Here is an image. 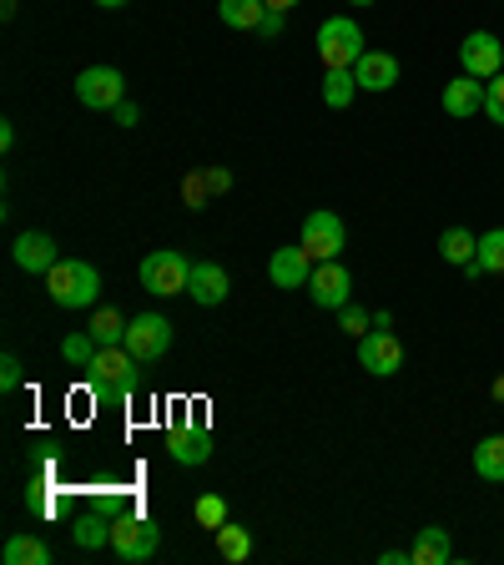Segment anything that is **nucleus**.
Listing matches in <instances>:
<instances>
[{"label": "nucleus", "mask_w": 504, "mask_h": 565, "mask_svg": "<svg viewBox=\"0 0 504 565\" xmlns=\"http://www.w3.org/2000/svg\"><path fill=\"white\" fill-rule=\"evenodd\" d=\"M86 374H92V399H101V404L131 399V394H137V384H141V364L127 353V343L101 349V353H96V364L86 369Z\"/></svg>", "instance_id": "1"}, {"label": "nucleus", "mask_w": 504, "mask_h": 565, "mask_svg": "<svg viewBox=\"0 0 504 565\" xmlns=\"http://www.w3.org/2000/svg\"><path fill=\"white\" fill-rule=\"evenodd\" d=\"M46 294L56 308H92L96 294H101V273L82 258H61L56 268L46 273Z\"/></svg>", "instance_id": "2"}, {"label": "nucleus", "mask_w": 504, "mask_h": 565, "mask_svg": "<svg viewBox=\"0 0 504 565\" xmlns=\"http://www.w3.org/2000/svg\"><path fill=\"white\" fill-rule=\"evenodd\" d=\"M318 61L323 71H353V61L364 56V31L353 25V15H329L318 25Z\"/></svg>", "instance_id": "3"}, {"label": "nucleus", "mask_w": 504, "mask_h": 565, "mask_svg": "<svg viewBox=\"0 0 504 565\" xmlns=\"http://www.w3.org/2000/svg\"><path fill=\"white\" fill-rule=\"evenodd\" d=\"M187 278H192V263L182 258V253H172V247H162V253H147V258H141V288H147L152 298L187 294Z\"/></svg>", "instance_id": "4"}, {"label": "nucleus", "mask_w": 504, "mask_h": 565, "mask_svg": "<svg viewBox=\"0 0 504 565\" xmlns=\"http://www.w3.org/2000/svg\"><path fill=\"white\" fill-rule=\"evenodd\" d=\"M157 545H162V530L152 515H117L111 520V551L121 561H152Z\"/></svg>", "instance_id": "5"}, {"label": "nucleus", "mask_w": 504, "mask_h": 565, "mask_svg": "<svg viewBox=\"0 0 504 565\" xmlns=\"http://www.w3.org/2000/svg\"><path fill=\"white\" fill-rule=\"evenodd\" d=\"M121 343H127V353L137 364H157L172 349V323L162 313H137V318H127V339Z\"/></svg>", "instance_id": "6"}, {"label": "nucleus", "mask_w": 504, "mask_h": 565, "mask_svg": "<svg viewBox=\"0 0 504 565\" xmlns=\"http://www.w3.org/2000/svg\"><path fill=\"white\" fill-rule=\"evenodd\" d=\"M127 82H121L117 66H86L82 76H76V102L92 106V111H117L121 102H127Z\"/></svg>", "instance_id": "7"}, {"label": "nucleus", "mask_w": 504, "mask_h": 565, "mask_svg": "<svg viewBox=\"0 0 504 565\" xmlns=\"http://www.w3.org/2000/svg\"><path fill=\"white\" fill-rule=\"evenodd\" d=\"M358 364L368 369L374 379H388L404 369V343L394 339V329H368L358 339Z\"/></svg>", "instance_id": "8"}, {"label": "nucleus", "mask_w": 504, "mask_h": 565, "mask_svg": "<svg viewBox=\"0 0 504 565\" xmlns=\"http://www.w3.org/2000/svg\"><path fill=\"white\" fill-rule=\"evenodd\" d=\"M343 243H348L343 217H333V212H308V217H303V247H308V258H313V263L339 258Z\"/></svg>", "instance_id": "9"}, {"label": "nucleus", "mask_w": 504, "mask_h": 565, "mask_svg": "<svg viewBox=\"0 0 504 565\" xmlns=\"http://www.w3.org/2000/svg\"><path fill=\"white\" fill-rule=\"evenodd\" d=\"M459 66H464V76H474V82H490V76L504 71V46L490 31H470L464 46H459Z\"/></svg>", "instance_id": "10"}, {"label": "nucleus", "mask_w": 504, "mask_h": 565, "mask_svg": "<svg viewBox=\"0 0 504 565\" xmlns=\"http://www.w3.org/2000/svg\"><path fill=\"white\" fill-rule=\"evenodd\" d=\"M308 294H313L318 308H343L353 294V273L343 268L339 258L329 263H313V278H308Z\"/></svg>", "instance_id": "11"}, {"label": "nucleus", "mask_w": 504, "mask_h": 565, "mask_svg": "<svg viewBox=\"0 0 504 565\" xmlns=\"http://www.w3.org/2000/svg\"><path fill=\"white\" fill-rule=\"evenodd\" d=\"M167 449H172L176 465H207V459H212L207 424H192V419L172 424V429H167Z\"/></svg>", "instance_id": "12"}, {"label": "nucleus", "mask_w": 504, "mask_h": 565, "mask_svg": "<svg viewBox=\"0 0 504 565\" xmlns=\"http://www.w3.org/2000/svg\"><path fill=\"white\" fill-rule=\"evenodd\" d=\"M268 278L278 282V288H308V278H313V258H308L303 243H288L272 253L268 263Z\"/></svg>", "instance_id": "13"}, {"label": "nucleus", "mask_w": 504, "mask_h": 565, "mask_svg": "<svg viewBox=\"0 0 504 565\" xmlns=\"http://www.w3.org/2000/svg\"><path fill=\"white\" fill-rule=\"evenodd\" d=\"M353 82H358V92H388V86L399 82V61L388 56V51H364V56L353 61Z\"/></svg>", "instance_id": "14"}, {"label": "nucleus", "mask_w": 504, "mask_h": 565, "mask_svg": "<svg viewBox=\"0 0 504 565\" xmlns=\"http://www.w3.org/2000/svg\"><path fill=\"white\" fill-rule=\"evenodd\" d=\"M11 258L21 273H51L56 268V243H51V233H21L11 243Z\"/></svg>", "instance_id": "15"}, {"label": "nucleus", "mask_w": 504, "mask_h": 565, "mask_svg": "<svg viewBox=\"0 0 504 565\" xmlns=\"http://www.w3.org/2000/svg\"><path fill=\"white\" fill-rule=\"evenodd\" d=\"M187 294H192V303H202V308H217L227 294H233V278H227V273L217 268V263H192Z\"/></svg>", "instance_id": "16"}, {"label": "nucleus", "mask_w": 504, "mask_h": 565, "mask_svg": "<svg viewBox=\"0 0 504 565\" xmlns=\"http://www.w3.org/2000/svg\"><path fill=\"white\" fill-rule=\"evenodd\" d=\"M414 565H454V545H449V530L444 525H423L409 545Z\"/></svg>", "instance_id": "17"}, {"label": "nucleus", "mask_w": 504, "mask_h": 565, "mask_svg": "<svg viewBox=\"0 0 504 565\" xmlns=\"http://www.w3.org/2000/svg\"><path fill=\"white\" fill-rule=\"evenodd\" d=\"M484 273H504V227H490V233H480L474 263H464V278H484Z\"/></svg>", "instance_id": "18"}, {"label": "nucleus", "mask_w": 504, "mask_h": 565, "mask_svg": "<svg viewBox=\"0 0 504 565\" xmlns=\"http://www.w3.org/2000/svg\"><path fill=\"white\" fill-rule=\"evenodd\" d=\"M444 111L449 117H474V111H484V82H474V76L449 82L444 86Z\"/></svg>", "instance_id": "19"}, {"label": "nucleus", "mask_w": 504, "mask_h": 565, "mask_svg": "<svg viewBox=\"0 0 504 565\" xmlns=\"http://www.w3.org/2000/svg\"><path fill=\"white\" fill-rule=\"evenodd\" d=\"M217 15L233 31H258L262 15H268V0H217Z\"/></svg>", "instance_id": "20"}, {"label": "nucleus", "mask_w": 504, "mask_h": 565, "mask_svg": "<svg viewBox=\"0 0 504 565\" xmlns=\"http://www.w3.org/2000/svg\"><path fill=\"white\" fill-rule=\"evenodd\" d=\"M111 520L117 515H82L71 525V541L82 545V551H101V545H111Z\"/></svg>", "instance_id": "21"}, {"label": "nucleus", "mask_w": 504, "mask_h": 565, "mask_svg": "<svg viewBox=\"0 0 504 565\" xmlns=\"http://www.w3.org/2000/svg\"><path fill=\"white\" fill-rule=\"evenodd\" d=\"M474 475H480V480H494V484L504 480V435H490L474 445Z\"/></svg>", "instance_id": "22"}, {"label": "nucleus", "mask_w": 504, "mask_h": 565, "mask_svg": "<svg viewBox=\"0 0 504 565\" xmlns=\"http://www.w3.org/2000/svg\"><path fill=\"white\" fill-rule=\"evenodd\" d=\"M474 247H480V237H474L470 227H449V233L439 237V258L464 268V263H474Z\"/></svg>", "instance_id": "23"}, {"label": "nucleus", "mask_w": 504, "mask_h": 565, "mask_svg": "<svg viewBox=\"0 0 504 565\" xmlns=\"http://www.w3.org/2000/svg\"><path fill=\"white\" fill-rule=\"evenodd\" d=\"M212 535H217V555H223V561H247V555H253V535H247L243 525H233V520H227V525H217L212 530Z\"/></svg>", "instance_id": "24"}, {"label": "nucleus", "mask_w": 504, "mask_h": 565, "mask_svg": "<svg viewBox=\"0 0 504 565\" xmlns=\"http://www.w3.org/2000/svg\"><path fill=\"white\" fill-rule=\"evenodd\" d=\"M6 565H51L46 541H35V535H11V541H6Z\"/></svg>", "instance_id": "25"}, {"label": "nucleus", "mask_w": 504, "mask_h": 565, "mask_svg": "<svg viewBox=\"0 0 504 565\" xmlns=\"http://www.w3.org/2000/svg\"><path fill=\"white\" fill-rule=\"evenodd\" d=\"M86 333H92V339L101 343V349H111V343L127 339V318H121L117 308H101V313L92 318V329H86Z\"/></svg>", "instance_id": "26"}, {"label": "nucleus", "mask_w": 504, "mask_h": 565, "mask_svg": "<svg viewBox=\"0 0 504 565\" xmlns=\"http://www.w3.org/2000/svg\"><path fill=\"white\" fill-rule=\"evenodd\" d=\"M96 353H101V343H96L92 333H66V339H61V359L76 364V369H92Z\"/></svg>", "instance_id": "27"}, {"label": "nucleus", "mask_w": 504, "mask_h": 565, "mask_svg": "<svg viewBox=\"0 0 504 565\" xmlns=\"http://www.w3.org/2000/svg\"><path fill=\"white\" fill-rule=\"evenodd\" d=\"M353 71H329V76H323V102L333 106V111H339V106H348L353 102Z\"/></svg>", "instance_id": "28"}, {"label": "nucleus", "mask_w": 504, "mask_h": 565, "mask_svg": "<svg viewBox=\"0 0 504 565\" xmlns=\"http://www.w3.org/2000/svg\"><path fill=\"white\" fill-rule=\"evenodd\" d=\"M192 520H197L202 530L227 525V500H223V494H202L197 505H192Z\"/></svg>", "instance_id": "29"}, {"label": "nucleus", "mask_w": 504, "mask_h": 565, "mask_svg": "<svg viewBox=\"0 0 504 565\" xmlns=\"http://www.w3.org/2000/svg\"><path fill=\"white\" fill-rule=\"evenodd\" d=\"M484 117L500 121V127H504V71L484 82Z\"/></svg>", "instance_id": "30"}, {"label": "nucleus", "mask_w": 504, "mask_h": 565, "mask_svg": "<svg viewBox=\"0 0 504 565\" xmlns=\"http://www.w3.org/2000/svg\"><path fill=\"white\" fill-rule=\"evenodd\" d=\"M207 192H212L207 172H192L187 182H182V198H187V207H207Z\"/></svg>", "instance_id": "31"}, {"label": "nucleus", "mask_w": 504, "mask_h": 565, "mask_svg": "<svg viewBox=\"0 0 504 565\" xmlns=\"http://www.w3.org/2000/svg\"><path fill=\"white\" fill-rule=\"evenodd\" d=\"M11 388H21V359L6 353V359H0V394H11Z\"/></svg>", "instance_id": "32"}, {"label": "nucleus", "mask_w": 504, "mask_h": 565, "mask_svg": "<svg viewBox=\"0 0 504 565\" xmlns=\"http://www.w3.org/2000/svg\"><path fill=\"white\" fill-rule=\"evenodd\" d=\"M339 323H343V333H353V339H364V333H368V323H374V318H368L364 308H343V318H339Z\"/></svg>", "instance_id": "33"}, {"label": "nucleus", "mask_w": 504, "mask_h": 565, "mask_svg": "<svg viewBox=\"0 0 504 565\" xmlns=\"http://www.w3.org/2000/svg\"><path fill=\"white\" fill-rule=\"evenodd\" d=\"M258 35H262V41H272V35H282V11H268V15H262Z\"/></svg>", "instance_id": "34"}, {"label": "nucleus", "mask_w": 504, "mask_h": 565, "mask_svg": "<svg viewBox=\"0 0 504 565\" xmlns=\"http://www.w3.org/2000/svg\"><path fill=\"white\" fill-rule=\"evenodd\" d=\"M111 117H117V127H137V106H131V102H121L117 111H111Z\"/></svg>", "instance_id": "35"}, {"label": "nucleus", "mask_w": 504, "mask_h": 565, "mask_svg": "<svg viewBox=\"0 0 504 565\" xmlns=\"http://www.w3.org/2000/svg\"><path fill=\"white\" fill-rule=\"evenodd\" d=\"M207 182H212V192H227V188H233V177H227L223 167H212V172H207Z\"/></svg>", "instance_id": "36"}, {"label": "nucleus", "mask_w": 504, "mask_h": 565, "mask_svg": "<svg viewBox=\"0 0 504 565\" xmlns=\"http://www.w3.org/2000/svg\"><path fill=\"white\" fill-rule=\"evenodd\" d=\"M378 565H414V555L409 551H384L378 555Z\"/></svg>", "instance_id": "37"}, {"label": "nucleus", "mask_w": 504, "mask_h": 565, "mask_svg": "<svg viewBox=\"0 0 504 565\" xmlns=\"http://www.w3.org/2000/svg\"><path fill=\"white\" fill-rule=\"evenodd\" d=\"M293 6H298V0H268V11H282V15L293 11Z\"/></svg>", "instance_id": "38"}, {"label": "nucleus", "mask_w": 504, "mask_h": 565, "mask_svg": "<svg viewBox=\"0 0 504 565\" xmlns=\"http://www.w3.org/2000/svg\"><path fill=\"white\" fill-rule=\"evenodd\" d=\"M96 6H106V11H117V6H127V0H96Z\"/></svg>", "instance_id": "39"}, {"label": "nucleus", "mask_w": 504, "mask_h": 565, "mask_svg": "<svg viewBox=\"0 0 504 565\" xmlns=\"http://www.w3.org/2000/svg\"><path fill=\"white\" fill-rule=\"evenodd\" d=\"M353 6H378V0H353Z\"/></svg>", "instance_id": "40"}]
</instances>
